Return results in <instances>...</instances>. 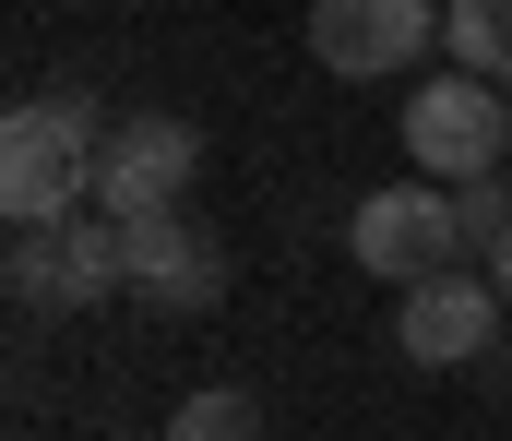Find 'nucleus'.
<instances>
[{
  "mask_svg": "<svg viewBox=\"0 0 512 441\" xmlns=\"http://www.w3.org/2000/svg\"><path fill=\"white\" fill-rule=\"evenodd\" d=\"M96 144H108V108L84 84L12 96V120H0V215L12 227H72L96 203Z\"/></svg>",
  "mask_w": 512,
  "mask_h": 441,
  "instance_id": "nucleus-1",
  "label": "nucleus"
},
{
  "mask_svg": "<svg viewBox=\"0 0 512 441\" xmlns=\"http://www.w3.org/2000/svg\"><path fill=\"white\" fill-rule=\"evenodd\" d=\"M405 155H417V179H489L512 155V84H489V72H429L417 96H405Z\"/></svg>",
  "mask_w": 512,
  "mask_h": 441,
  "instance_id": "nucleus-2",
  "label": "nucleus"
},
{
  "mask_svg": "<svg viewBox=\"0 0 512 441\" xmlns=\"http://www.w3.org/2000/svg\"><path fill=\"white\" fill-rule=\"evenodd\" d=\"M131 287V239L108 203H84L72 227H12V298L24 310H96Z\"/></svg>",
  "mask_w": 512,
  "mask_h": 441,
  "instance_id": "nucleus-3",
  "label": "nucleus"
},
{
  "mask_svg": "<svg viewBox=\"0 0 512 441\" xmlns=\"http://www.w3.org/2000/svg\"><path fill=\"white\" fill-rule=\"evenodd\" d=\"M346 251H358V275H382V287H429V275H453V263H465L453 191H441V179L358 191V215H346Z\"/></svg>",
  "mask_w": 512,
  "mask_h": 441,
  "instance_id": "nucleus-4",
  "label": "nucleus"
},
{
  "mask_svg": "<svg viewBox=\"0 0 512 441\" xmlns=\"http://www.w3.org/2000/svg\"><path fill=\"white\" fill-rule=\"evenodd\" d=\"M501 334H512V298L489 287V263H453V275H429V287L393 298V346L417 370H489Z\"/></svg>",
  "mask_w": 512,
  "mask_h": 441,
  "instance_id": "nucleus-5",
  "label": "nucleus"
},
{
  "mask_svg": "<svg viewBox=\"0 0 512 441\" xmlns=\"http://www.w3.org/2000/svg\"><path fill=\"white\" fill-rule=\"evenodd\" d=\"M203 179V120H179V108H131L108 120V144H96V203L108 215H167L179 191Z\"/></svg>",
  "mask_w": 512,
  "mask_h": 441,
  "instance_id": "nucleus-6",
  "label": "nucleus"
},
{
  "mask_svg": "<svg viewBox=\"0 0 512 441\" xmlns=\"http://www.w3.org/2000/svg\"><path fill=\"white\" fill-rule=\"evenodd\" d=\"M417 48H441V0H310V60L334 84H382Z\"/></svg>",
  "mask_w": 512,
  "mask_h": 441,
  "instance_id": "nucleus-7",
  "label": "nucleus"
},
{
  "mask_svg": "<svg viewBox=\"0 0 512 441\" xmlns=\"http://www.w3.org/2000/svg\"><path fill=\"white\" fill-rule=\"evenodd\" d=\"M120 239H131V298H155V310H179V322L227 298V239L191 227L179 203H167V215H131Z\"/></svg>",
  "mask_w": 512,
  "mask_h": 441,
  "instance_id": "nucleus-8",
  "label": "nucleus"
},
{
  "mask_svg": "<svg viewBox=\"0 0 512 441\" xmlns=\"http://www.w3.org/2000/svg\"><path fill=\"white\" fill-rule=\"evenodd\" d=\"M441 48H453V72L512 84V0H441Z\"/></svg>",
  "mask_w": 512,
  "mask_h": 441,
  "instance_id": "nucleus-9",
  "label": "nucleus"
},
{
  "mask_svg": "<svg viewBox=\"0 0 512 441\" xmlns=\"http://www.w3.org/2000/svg\"><path fill=\"white\" fill-rule=\"evenodd\" d=\"M155 441H262V406L239 394V382H203V394L167 406V430H155Z\"/></svg>",
  "mask_w": 512,
  "mask_h": 441,
  "instance_id": "nucleus-10",
  "label": "nucleus"
},
{
  "mask_svg": "<svg viewBox=\"0 0 512 441\" xmlns=\"http://www.w3.org/2000/svg\"><path fill=\"white\" fill-rule=\"evenodd\" d=\"M453 227H465V263H489L512 239V179L489 167V179H453Z\"/></svg>",
  "mask_w": 512,
  "mask_h": 441,
  "instance_id": "nucleus-11",
  "label": "nucleus"
},
{
  "mask_svg": "<svg viewBox=\"0 0 512 441\" xmlns=\"http://www.w3.org/2000/svg\"><path fill=\"white\" fill-rule=\"evenodd\" d=\"M489 287H501V298H512V239H501V251H489Z\"/></svg>",
  "mask_w": 512,
  "mask_h": 441,
  "instance_id": "nucleus-12",
  "label": "nucleus"
},
{
  "mask_svg": "<svg viewBox=\"0 0 512 441\" xmlns=\"http://www.w3.org/2000/svg\"><path fill=\"white\" fill-rule=\"evenodd\" d=\"M489 370H501V382H512V334H501V358H489Z\"/></svg>",
  "mask_w": 512,
  "mask_h": 441,
  "instance_id": "nucleus-13",
  "label": "nucleus"
}]
</instances>
